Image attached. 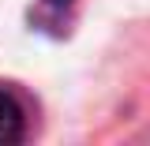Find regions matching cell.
Listing matches in <instances>:
<instances>
[{
  "mask_svg": "<svg viewBox=\"0 0 150 146\" xmlns=\"http://www.w3.org/2000/svg\"><path fill=\"white\" fill-rule=\"evenodd\" d=\"M26 139V105L15 90L0 86V142H23Z\"/></svg>",
  "mask_w": 150,
  "mask_h": 146,
  "instance_id": "1",
  "label": "cell"
},
{
  "mask_svg": "<svg viewBox=\"0 0 150 146\" xmlns=\"http://www.w3.org/2000/svg\"><path fill=\"white\" fill-rule=\"evenodd\" d=\"M71 4L75 0H38V15H34V23L38 26H64L68 23V15H71Z\"/></svg>",
  "mask_w": 150,
  "mask_h": 146,
  "instance_id": "2",
  "label": "cell"
}]
</instances>
